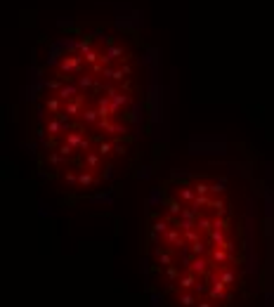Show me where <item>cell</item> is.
I'll return each instance as SVG.
<instances>
[{
  "label": "cell",
  "instance_id": "cell-1",
  "mask_svg": "<svg viewBox=\"0 0 274 307\" xmlns=\"http://www.w3.org/2000/svg\"><path fill=\"white\" fill-rule=\"evenodd\" d=\"M156 121V78L128 26L74 24L43 43L29 78V137L54 189L104 199L142 163Z\"/></svg>",
  "mask_w": 274,
  "mask_h": 307
},
{
  "label": "cell",
  "instance_id": "cell-2",
  "mask_svg": "<svg viewBox=\"0 0 274 307\" xmlns=\"http://www.w3.org/2000/svg\"><path fill=\"white\" fill-rule=\"evenodd\" d=\"M142 267L154 307H258L248 189L227 173L173 170L144 208Z\"/></svg>",
  "mask_w": 274,
  "mask_h": 307
}]
</instances>
